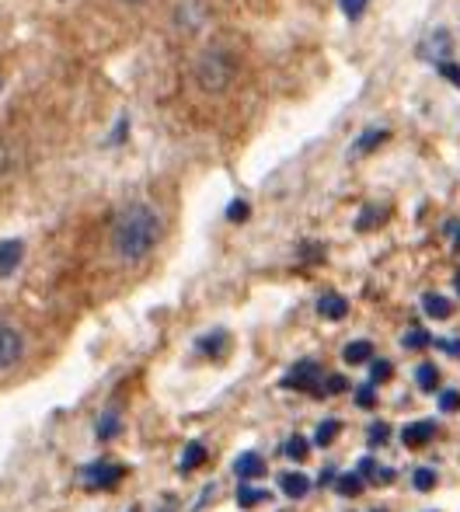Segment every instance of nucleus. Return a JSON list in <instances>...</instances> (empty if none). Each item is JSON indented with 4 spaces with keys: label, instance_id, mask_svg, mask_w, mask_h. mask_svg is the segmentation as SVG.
<instances>
[{
    "label": "nucleus",
    "instance_id": "nucleus-1",
    "mask_svg": "<svg viewBox=\"0 0 460 512\" xmlns=\"http://www.w3.org/2000/svg\"><path fill=\"white\" fill-rule=\"evenodd\" d=\"M161 241V213L147 203H129L112 216L109 244L112 255L126 265H136Z\"/></svg>",
    "mask_w": 460,
    "mask_h": 512
},
{
    "label": "nucleus",
    "instance_id": "nucleus-2",
    "mask_svg": "<svg viewBox=\"0 0 460 512\" xmlns=\"http://www.w3.org/2000/svg\"><path fill=\"white\" fill-rule=\"evenodd\" d=\"M237 77V56L227 46H206L203 53L192 60V81L206 95H224Z\"/></svg>",
    "mask_w": 460,
    "mask_h": 512
},
{
    "label": "nucleus",
    "instance_id": "nucleus-3",
    "mask_svg": "<svg viewBox=\"0 0 460 512\" xmlns=\"http://www.w3.org/2000/svg\"><path fill=\"white\" fill-rule=\"evenodd\" d=\"M171 18H175L178 32L196 35V32H203V25L210 21V7H206V0H178Z\"/></svg>",
    "mask_w": 460,
    "mask_h": 512
},
{
    "label": "nucleus",
    "instance_id": "nucleus-4",
    "mask_svg": "<svg viewBox=\"0 0 460 512\" xmlns=\"http://www.w3.org/2000/svg\"><path fill=\"white\" fill-rule=\"evenodd\" d=\"M21 356H25V338H21V331L14 328V324L0 321V373L14 370V366L21 363Z\"/></svg>",
    "mask_w": 460,
    "mask_h": 512
},
{
    "label": "nucleus",
    "instance_id": "nucleus-5",
    "mask_svg": "<svg viewBox=\"0 0 460 512\" xmlns=\"http://www.w3.org/2000/svg\"><path fill=\"white\" fill-rule=\"evenodd\" d=\"M321 366L314 363V359H304V363H297L290 373L283 377V387H290V391H311V394H321Z\"/></svg>",
    "mask_w": 460,
    "mask_h": 512
},
{
    "label": "nucleus",
    "instance_id": "nucleus-6",
    "mask_svg": "<svg viewBox=\"0 0 460 512\" xmlns=\"http://www.w3.org/2000/svg\"><path fill=\"white\" fill-rule=\"evenodd\" d=\"M122 474H126V467H119V464H88L81 471V485L91 488V492H102V488L119 485Z\"/></svg>",
    "mask_w": 460,
    "mask_h": 512
},
{
    "label": "nucleus",
    "instance_id": "nucleus-7",
    "mask_svg": "<svg viewBox=\"0 0 460 512\" xmlns=\"http://www.w3.org/2000/svg\"><path fill=\"white\" fill-rule=\"evenodd\" d=\"M454 53V39H450L447 28H433V32L426 35V39L419 42V56L429 63H447V56Z\"/></svg>",
    "mask_w": 460,
    "mask_h": 512
},
{
    "label": "nucleus",
    "instance_id": "nucleus-8",
    "mask_svg": "<svg viewBox=\"0 0 460 512\" xmlns=\"http://www.w3.org/2000/svg\"><path fill=\"white\" fill-rule=\"evenodd\" d=\"M18 164H21V150H18V143L7 140V136L0 133V178L14 175V171H18Z\"/></svg>",
    "mask_w": 460,
    "mask_h": 512
},
{
    "label": "nucleus",
    "instance_id": "nucleus-9",
    "mask_svg": "<svg viewBox=\"0 0 460 512\" xmlns=\"http://www.w3.org/2000/svg\"><path fill=\"white\" fill-rule=\"evenodd\" d=\"M433 436H436L433 422H412V425H405V429H401V443H405V446H422V443H429Z\"/></svg>",
    "mask_w": 460,
    "mask_h": 512
},
{
    "label": "nucleus",
    "instance_id": "nucleus-10",
    "mask_svg": "<svg viewBox=\"0 0 460 512\" xmlns=\"http://www.w3.org/2000/svg\"><path fill=\"white\" fill-rule=\"evenodd\" d=\"M318 314L328 317V321H342V317L349 314V300L339 297V293H325V297L318 300Z\"/></svg>",
    "mask_w": 460,
    "mask_h": 512
},
{
    "label": "nucleus",
    "instance_id": "nucleus-11",
    "mask_svg": "<svg viewBox=\"0 0 460 512\" xmlns=\"http://www.w3.org/2000/svg\"><path fill=\"white\" fill-rule=\"evenodd\" d=\"M234 474L237 478H262L265 474V460L258 457V453H241V457L234 460Z\"/></svg>",
    "mask_w": 460,
    "mask_h": 512
},
{
    "label": "nucleus",
    "instance_id": "nucleus-12",
    "mask_svg": "<svg viewBox=\"0 0 460 512\" xmlns=\"http://www.w3.org/2000/svg\"><path fill=\"white\" fill-rule=\"evenodd\" d=\"M21 255H25L21 241H4V244H0V276H11V272L21 265Z\"/></svg>",
    "mask_w": 460,
    "mask_h": 512
},
{
    "label": "nucleus",
    "instance_id": "nucleus-13",
    "mask_svg": "<svg viewBox=\"0 0 460 512\" xmlns=\"http://www.w3.org/2000/svg\"><path fill=\"white\" fill-rule=\"evenodd\" d=\"M422 310H426L433 321H447V317L454 314V304H450L447 297H440V293H429V297L422 300Z\"/></svg>",
    "mask_w": 460,
    "mask_h": 512
},
{
    "label": "nucleus",
    "instance_id": "nucleus-14",
    "mask_svg": "<svg viewBox=\"0 0 460 512\" xmlns=\"http://www.w3.org/2000/svg\"><path fill=\"white\" fill-rule=\"evenodd\" d=\"M356 474H359V478H363V481H384V485L394 478V474L387 471V467H380L377 460H370V457L359 460V471H356Z\"/></svg>",
    "mask_w": 460,
    "mask_h": 512
},
{
    "label": "nucleus",
    "instance_id": "nucleus-15",
    "mask_svg": "<svg viewBox=\"0 0 460 512\" xmlns=\"http://www.w3.org/2000/svg\"><path fill=\"white\" fill-rule=\"evenodd\" d=\"M370 356H373V345L370 342H349L342 349V359L349 366H359V363H370Z\"/></svg>",
    "mask_w": 460,
    "mask_h": 512
},
{
    "label": "nucleus",
    "instance_id": "nucleus-16",
    "mask_svg": "<svg viewBox=\"0 0 460 512\" xmlns=\"http://www.w3.org/2000/svg\"><path fill=\"white\" fill-rule=\"evenodd\" d=\"M283 492L290 495V499H304L307 492H311V481L304 478V474H283Z\"/></svg>",
    "mask_w": 460,
    "mask_h": 512
},
{
    "label": "nucleus",
    "instance_id": "nucleus-17",
    "mask_svg": "<svg viewBox=\"0 0 460 512\" xmlns=\"http://www.w3.org/2000/svg\"><path fill=\"white\" fill-rule=\"evenodd\" d=\"M387 140V133L384 129H366L363 136H359V143L352 147V154H370L373 147H380V143Z\"/></svg>",
    "mask_w": 460,
    "mask_h": 512
},
{
    "label": "nucleus",
    "instance_id": "nucleus-18",
    "mask_svg": "<svg viewBox=\"0 0 460 512\" xmlns=\"http://www.w3.org/2000/svg\"><path fill=\"white\" fill-rule=\"evenodd\" d=\"M203 460H206V446L203 443H189V446H185L182 464H178V467H182V471H196Z\"/></svg>",
    "mask_w": 460,
    "mask_h": 512
},
{
    "label": "nucleus",
    "instance_id": "nucleus-19",
    "mask_svg": "<svg viewBox=\"0 0 460 512\" xmlns=\"http://www.w3.org/2000/svg\"><path fill=\"white\" fill-rule=\"evenodd\" d=\"M335 492L352 499V495L363 492V478H359V474H339V478H335Z\"/></svg>",
    "mask_w": 460,
    "mask_h": 512
},
{
    "label": "nucleus",
    "instance_id": "nucleus-20",
    "mask_svg": "<svg viewBox=\"0 0 460 512\" xmlns=\"http://www.w3.org/2000/svg\"><path fill=\"white\" fill-rule=\"evenodd\" d=\"M224 349H227V335H224V331H213V335L199 338V352H206V356H220Z\"/></svg>",
    "mask_w": 460,
    "mask_h": 512
},
{
    "label": "nucleus",
    "instance_id": "nucleus-21",
    "mask_svg": "<svg viewBox=\"0 0 460 512\" xmlns=\"http://www.w3.org/2000/svg\"><path fill=\"white\" fill-rule=\"evenodd\" d=\"M339 432H342V425L335 422V418H328V422H321L318 432H314V443H318V446H332Z\"/></svg>",
    "mask_w": 460,
    "mask_h": 512
},
{
    "label": "nucleus",
    "instance_id": "nucleus-22",
    "mask_svg": "<svg viewBox=\"0 0 460 512\" xmlns=\"http://www.w3.org/2000/svg\"><path fill=\"white\" fill-rule=\"evenodd\" d=\"M415 380H419V387H422V391H433V387H436V380H440V370H436L433 363H422L419 370H415Z\"/></svg>",
    "mask_w": 460,
    "mask_h": 512
},
{
    "label": "nucleus",
    "instance_id": "nucleus-23",
    "mask_svg": "<svg viewBox=\"0 0 460 512\" xmlns=\"http://www.w3.org/2000/svg\"><path fill=\"white\" fill-rule=\"evenodd\" d=\"M380 220H384V209H377V206H366L363 213H359L356 227H359V230H373V227H380Z\"/></svg>",
    "mask_w": 460,
    "mask_h": 512
},
{
    "label": "nucleus",
    "instance_id": "nucleus-24",
    "mask_svg": "<svg viewBox=\"0 0 460 512\" xmlns=\"http://www.w3.org/2000/svg\"><path fill=\"white\" fill-rule=\"evenodd\" d=\"M262 499H265L262 488H248V485H244L241 492H237V506H241V509H255Z\"/></svg>",
    "mask_w": 460,
    "mask_h": 512
},
{
    "label": "nucleus",
    "instance_id": "nucleus-25",
    "mask_svg": "<svg viewBox=\"0 0 460 512\" xmlns=\"http://www.w3.org/2000/svg\"><path fill=\"white\" fill-rule=\"evenodd\" d=\"M119 432V415L115 411H105L102 422H98V439H112Z\"/></svg>",
    "mask_w": 460,
    "mask_h": 512
},
{
    "label": "nucleus",
    "instance_id": "nucleus-26",
    "mask_svg": "<svg viewBox=\"0 0 460 512\" xmlns=\"http://www.w3.org/2000/svg\"><path fill=\"white\" fill-rule=\"evenodd\" d=\"M391 363L387 359H370V380L373 384H384V380H391Z\"/></svg>",
    "mask_w": 460,
    "mask_h": 512
},
{
    "label": "nucleus",
    "instance_id": "nucleus-27",
    "mask_svg": "<svg viewBox=\"0 0 460 512\" xmlns=\"http://www.w3.org/2000/svg\"><path fill=\"white\" fill-rule=\"evenodd\" d=\"M401 345H405V349H426V345H433V338L426 335V331H408L405 338H401Z\"/></svg>",
    "mask_w": 460,
    "mask_h": 512
},
{
    "label": "nucleus",
    "instance_id": "nucleus-28",
    "mask_svg": "<svg viewBox=\"0 0 460 512\" xmlns=\"http://www.w3.org/2000/svg\"><path fill=\"white\" fill-rule=\"evenodd\" d=\"M286 457H290V460H304L307 457V439L304 436H293L290 443H286Z\"/></svg>",
    "mask_w": 460,
    "mask_h": 512
},
{
    "label": "nucleus",
    "instance_id": "nucleus-29",
    "mask_svg": "<svg viewBox=\"0 0 460 512\" xmlns=\"http://www.w3.org/2000/svg\"><path fill=\"white\" fill-rule=\"evenodd\" d=\"M412 481H415V488H419V492H429V488H436V474L429 471V467H419Z\"/></svg>",
    "mask_w": 460,
    "mask_h": 512
},
{
    "label": "nucleus",
    "instance_id": "nucleus-30",
    "mask_svg": "<svg viewBox=\"0 0 460 512\" xmlns=\"http://www.w3.org/2000/svg\"><path fill=\"white\" fill-rule=\"evenodd\" d=\"M339 4H342V14L349 21L363 18V11H366V0H339Z\"/></svg>",
    "mask_w": 460,
    "mask_h": 512
},
{
    "label": "nucleus",
    "instance_id": "nucleus-31",
    "mask_svg": "<svg viewBox=\"0 0 460 512\" xmlns=\"http://www.w3.org/2000/svg\"><path fill=\"white\" fill-rule=\"evenodd\" d=\"M373 401H377V391H373V384H363L356 391V405L359 408H373Z\"/></svg>",
    "mask_w": 460,
    "mask_h": 512
},
{
    "label": "nucleus",
    "instance_id": "nucleus-32",
    "mask_svg": "<svg viewBox=\"0 0 460 512\" xmlns=\"http://www.w3.org/2000/svg\"><path fill=\"white\" fill-rule=\"evenodd\" d=\"M248 203H241V199H237V203H230L227 206V220H234V223H241V220H248Z\"/></svg>",
    "mask_w": 460,
    "mask_h": 512
},
{
    "label": "nucleus",
    "instance_id": "nucleus-33",
    "mask_svg": "<svg viewBox=\"0 0 460 512\" xmlns=\"http://www.w3.org/2000/svg\"><path fill=\"white\" fill-rule=\"evenodd\" d=\"M387 432H391V429H387V422H373L366 436H370L373 446H380V443H387Z\"/></svg>",
    "mask_w": 460,
    "mask_h": 512
},
{
    "label": "nucleus",
    "instance_id": "nucleus-34",
    "mask_svg": "<svg viewBox=\"0 0 460 512\" xmlns=\"http://www.w3.org/2000/svg\"><path fill=\"white\" fill-rule=\"evenodd\" d=\"M460 408V391H443L440 394V411H457Z\"/></svg>",
    "mask_w": 460,
    "mask_h": 512
},
{
    "label": "nucleus",
    "instance_id": "nucleus-35",
    "mask_svg": "<svg viewBox=\"0 0 460 512\" xmlns=\"http://www.w3.org/2000/svg\"><path fill=\"white\" fill-rule=\"evenodd\" d=\"M440 74L447 77L450 84H457V88H460V63H440Z\"/></svg>",
    "mask_w": 460,
    "mask_h": 512
},
{
    "label": "nucleus",
    "instance_id": "nucleus-36",
    "mask_svg": "<svg viewBox=\"0 0 460 512\" xmlns=\"http://www.w3.org/2000/svg\"><path fill=\"white\" fill-rule=\"evenodd\" d=\"M342 391H349V380H345V377H328L325 394H342Z\"/></svg>",
    "mask_w": 460,
    "mask_h": 512
},
{
    "label": "nucleus",
    "instance_id": "nucleus-37",
    "mask_svg": "<svg viewBox=\"0 0 460 512\" xmlns=\"http://www.w3.org/2000/svg\"><path fill=\"white\" fill-rule=\"evenodd\" d=\"M440 349H447L450 356H460V342H440Z\"/></svg>",
    "mask_w": 460,
    "mask_h": 512
},
{
    "label": "nucleus",
    "instance_id": "nucleus-38",
    "mask_svg": "<svg viewBox=\"0 0 460 512\" xmlns=\"http://www.w3.org/2000/svg\"><path fill=\"white\" fill-rule=\"evenodd\" d=\"M122 7H143V4H150V0H119Z\"/></svg>",
    "mask_w": 460,
    "mask_h": 512
},
{
    "label": "nucleus",
    "instance_id": "nucleus-39",
    "mask_svg": "<svg viewBox=\"0 0 460 512\" xmlns=\"http://www.w3.org/2000/svg\"><path fill=\"white\" fill-rule=\"evenodd\" d=\"M454 286H457V293H460V272H457V276H454Z\"/></svg>",
    "mask_w": 460,
    "mask_h": 512
},
{
    "label": "nucleus",
    "instance_id": "nucleus-40",
    "mask_svg": "<svg viewBox=\"0 0 460 512\" xmlns=\"http://www.w3.org/2000/svg\"><path fill=\"white\" fill-rule=\"evenodd\" d=\"M454 241H457V248H460V230H457V237H454Z\"/></svg>",
    "mask_w": 460,
    "mask_h": 512
}]
</instances>
